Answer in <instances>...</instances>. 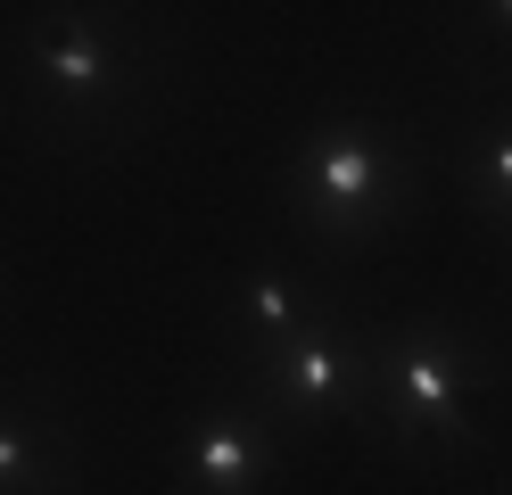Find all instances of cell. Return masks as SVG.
<instances>
[{"label": "cell", "instance_id": "cell-7", "mask_svg": "<svg viewBox=\"0 0 512 495\" xmlns=\"http://www.w3.org/2000/svg\"><path fill=\"white\" fill-rule=\"evenodd\" d=\"M314 297L298 273H281V264H256V273H240L232 281V306H223V339H232V355L248 363V355H265V347H281L290 330H306L314 322Z\"/></svg>", "mask_w": 512, "mask_h": 495}, {"label": "cell", "instance_id": "cell-3", "mask_svg": "<svg viewBox=\"0 0 512 495\" xmlns=\"http://www.w3.org/2000/svg\"><path fill=\"white\" fill-rule=\"evenodd\" d=\"M504 363L446 314H397L380 322V388H372V429L389 446H446L479 454L471 396L496 388Z\"/></svg>", "mask_w": 512, "mask_h": 495}, {"label": "cell", "instance_id": "cell-9", "mask_svg": "<svg viewBox=\"0 0 512 495\" xmlns=\"http://www.w3.org/2000/svg\"><path fill=\"white\" fill-rule=\"evenodd\" d=\"M479 33H496V42H512V0H488V9H471Z\"/></svg>", "mask_w": 512, "mask_h": 495}, {"label": "cell", "instance_id": "cell-5", "mask_svg": "<svg viewBox=\"0 0 512 495\" xmlns=\"http://www.w3.org/2000/svg\"><path fill=\"white\" fill-rule=\"evenodd\" d=\"M290 446L298 438L232 380V388H215L207 405L190 413L182 446H174V495H265Z\"/></svg>", "mask_w": 512, "mask_h": 495}, {"label": "cell", "instance_id": "cell-6", "mask_svg": "<svg viewBox=\"0 0 512 495\" xmlns=\"http://www.w3.org/2000/svg\"><path fill=\"white\" fill-rule=\"evenodd\" d=\"M83 429L42 388H0V495H75Z\"/></svg>", "mask_w": 512, "mask_h": 495}, {"label": "cell", "instance_id": "cell-2", "mask_svg": "<svg viewBox=\"0 0 512 495\" xmlns=\"http://www.w3.org/2000/svg\"><path fill=\"white\" fill-rule=\"evenodd\" d=\"M17 75L50 141L91 149L133 132L157 83V42L141 17H116V9H34L17 25Z\"/></svg>", "mask_w": 512, "mask_h": 495}, {"label": "cell", "instance_id": "cell-4", "mask_svg": "<svg viewBox=\"0 0 512 495\" xmlns=\"http://www.w3.org/2000/svg\"><path fill=\"white\" fill-rule=\"evenodd\" d=\"M240 388L290 429V438H306V429H339V421H364L372 429L380 322H364V314H347L339 297H323L306 330H290L281 347L240 363Z\"/></svg>", "mask_w": 512, "mask_h": 495}, {"label": "cell", "instance_id": "cell-1", "mask_svg": "<svg viewBox=\"0 0 512 495\" xmlns=\"http://www.w3.org/2000/svg\"><path fill=\"white\" fill-rule=\"evenodd\" d=\"M430 198V149L405 124L339 108L323 124L298 132V149L281 157V207L323 256L380 248L389 231H405Z\"/></svg>", "mask_w": 512, "mask_h": 495}, {"label": "cell", "instance_id": "cell-8", "mask_svg": "<svg viewBox=\"0 0 512 495\" xmlns=\"http://www.w3.org/2000/svg\"><path fill=\"white\" fill-rule=\"evenodd\" d=\"M463 182H471V215L496 248H512V108L479 116L463 132Z\"/></svg>", "mask_w": 512, "mask_h": 495}]
</instances>
